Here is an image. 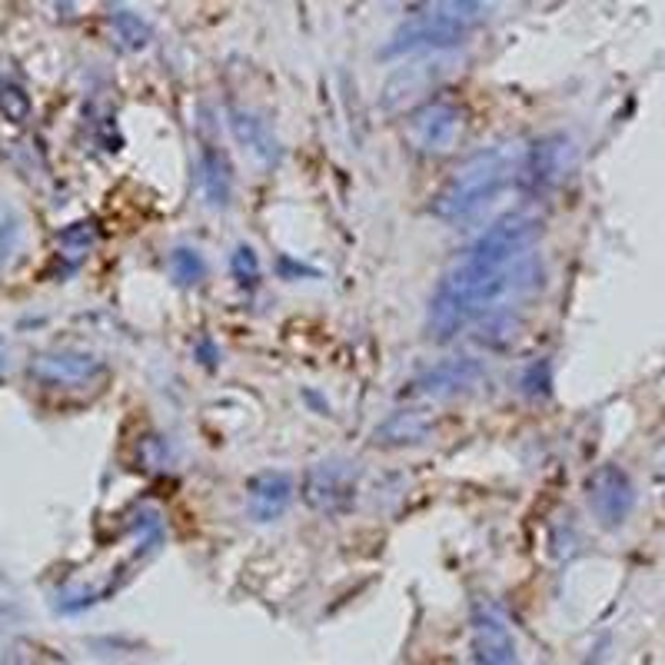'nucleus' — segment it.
<instances>
[{"label": "nucleus", "mask_w": 665, "mask_h": 665, "mask_svg": "<svg viewBox=\"0 0 665 665\" xmlns=\"http://www.w3.org/2000/svg\"><path fill=\"white\" fill-rule=\"evenodd\" d=\"M539 236L542 223L526 211L506 214L486 226L430 296V336L452 340L472 323L509 326L512 313L542 290L546 270L536 253Z\"/></svg>", "instance_id": "nucleus-1"}, {"label": "nucleus", "mask_w": 665, "mask_h": 665, "mask_svg": "<svg viewBox=\"0 0 665 665\" xmlns=\"http://www.w3.org/2000/svg\"><path fill=\"white\" fill-rule=\"evenodd\" d=\"M522 144H496L472 157H466L430 201V214L440 223L476 221L512 180L522 177L526 167Z\"/></svg>", "instance_id": "nucleus-2"}, {"label": "nucleus", "mask_w": 665, "mask_h": 665, "mask_svg": "<svg viewBox=\"0 0 665 665\" xmlns=\"http://www.w3.org/2000/svg\"><path fill=\"white\" fill-rule=\"evenodd\" d=\"M489 7L486 3H433L417 10L413 17H407L390 43L383 47V57H400V53H417V50H443L462 43L482 20H486Z\"/></svg>", "instance_id": "nucleus-3"}, {"label": "nucleus", "mask_w": 665, "mask_h": 665, "mask_svg": "<svg viewBox=\"0 0 665 665\" xmlns=\"http://www.w3.org/2000/svg\"><path fill=\"white\" fill-rule=\"evenodd\" d=\"M466 134V110L452 100H430L407 117V144L420 157H443Z\"/></svg>", "instance_id": "nucleus-4"}, {"label": "nucleus", "mask_w": 665, "mask_h": 665, "mask_svg": "<svg viewBox=\"0 0 665 665\" xmlns=\"http://www.w3.org/2000/svg\"><path fill=\"white\" fill-rule=\"evenodd\" d=\"M586 502H589L593 516L599 519V526L619 529V526L629 522V516L636 509V486H633V479L623 466L606 462L589 476Z\"/></svg>", "instance_id": "nucleus-5"}, {"label": "nucleus", "mask_w": 665, "mask_h": 665, "mask_svg": "<svg viewBox=\"0 0 665 665\" xmlns=\"http://www.w3.org/2000/svg\"><path fill=\"white\" fill-rule=\"evenodd\" d=\"M303 496L316 512H343L356 499V472L350 462H320L306 472Z\"/></svg>", "instance_id": "nucleus-6"}, {"label": "nucleus", "mask_w": 665, "mask_h": 665, "mask_svg": "<svg viewBox=\"0 0 665 665\" xmlns=\"http://www.w3.org/2000/svg\"><path fill=\"white\" fill-rule=\"evenodd\" d=\"M30 373L47 387H87L104 373V363L90 353H43L30 363Z\"/></svg>", "instance_id": "nucleus-7"}, {"label": "nucleus", "mask_w": 665, "mask_h": 665, "mask_svg": "<svg viewBox=\"0 0 665 665\" xmlns=\"http://www.w3.org/2000/svg\"><path fill=\"white\" fill-rule=\"evenodd\" d=\"M293 502V479L280 469H266L246 482V509L256 522H276Z\"/></svg>", "instance_id": "nucleus-8"}, {"label": "nucleus", "mask_w": 665, "mask_h": 665, "mask_svg": "<svg viewBox=\"0 0 665 665\" xmlns=\"http://www.w3.org/2000/svg\"><path fill=\"white\" fill-rule=\"evenodd\" d=\"M479 380H482V366L476 360H449V363H440L437 370L423 373L410 393L417 400H452V397L466 393L469 387H476Z\"/></svg>", "instance_id": "nucleus-9"}, {"label": "nucleus", "mask_w": 665, "mask_h": 665, "mask_svg": "<svg viewBox=\"0 0 665 665\" xmlns=\"http://www.w3.org/2000/svg\"><path fill=\"white\" fill-rule=\"evenodd\" d=\"M472 656L479 665H516V643L506 623L486 606L472 616Z\"/></svg>", "instance_id": "nucleus-10"}, {"label": "nucleus", "mask_w": 665, "mask_h": 665, "mask_svg": "<svg viewBox=\"0 0 665 665\" xmlns=\"http://www.w3.org/2000/svg\"><path fill=\"white\" fill-rule=\"evenodd\" d=\"M229 130L239 140V147L250 157H256L260 164H273L280 157V140L273 137V130L266 127V120H260L256 114L233 107L229 110Z\"/></svg>", "instance_id": "nucleus-11"}, {"label": "nucleus", "mask_w": 665, "mask_h": 665, "mask_svg": "<svg viewBox=\"0 0 665 665\" xmlns=\"http://www.w3.org/2000/svg\"><path fill=\"white\" fill-rule=\"evenodd\" d=\"M197 170H201V187H204V197L211 201V207H226L229 194H233V170H229L226 154L211 144L201 147Z\"/></svg>", "instance_id": "nucleus-12"}, {"label": "nucleus", "mask_w": 665, "mask_h": 665, "mask_svg": "<svg viewBox=\"0 0 665 665\" xmlns=\"http://www.w3.org/2000/svg\"><path fill=\"white\" fill-rule=\"evenodd\" d=\"M167 270H170V276H174L180 286H197V283L207 276V260L201 256V250L177 246V250L167 256Z\"/></svg>", "instance_id": "nucleus-13"}, {"label": "nucleus", "mask_w": 665, "mask_h": 665, "mask_svg": "<svg viewBox=\"0 0 665 665\" xmlns=\"http://www.w3.org/2000/svg\"><path fill=\"white\" fill-rule=\"evenodd\" d=\"M114 30H117V37L127 43V47H134V50H140V47H147L150 43V23L140 17V13H134V10H114Z\"/></svg>", "instance_id": "nucleus-14"}, {"label": "nucleus", "mask_w": 665, "mask_h": 665, "mask_svg": "<svg viewBox=\"0 0 665 665\" xmlns=\"http://www.w3.org/2000/svg\"><path fill=\"white\" fill-rule=\"evenodd\" d=\"M229 270H233V280L239 286H253L260 280V260L250 246H236L233 256H229Z\"/></svg>", "instance_id": "nucleus-15"}, {"label": "nucleus", "mask_w": 665, "mask_h": 665, "mask_svg": "<svg viewBox=\"0 0 665 665\" xmlns=\"http://www.w3.org/2000/svg\"><path fill=\"white\" fill-rule=\"evenodd\" d=\"M0 110H3L13 124H20V120L30 114V100H27V94H23L20 87H0Z\"/></svg>", "instance_id": "nucleus-16"}, {"label": "nucleus", "mask_w": 665, "mask_h": 665, "mask_svg": "<svg viewBox=\"0 0 665 665\" xmlns=\"http://www.w3.org/2000/svg\"><path fill=\"white\" fill-rule=\"evenodd\" d=\"M7 366H10V363H7V353H3V350H0V380H3V376H7Z\"/></svg>", "instance_id": "nucleus-17"}]
</instances>
